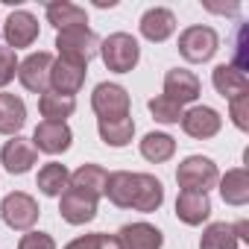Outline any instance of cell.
I'll list each match as a JSON object with an SVG mask.
<instances>
[{
    "mask_svg": "<svg viewBox=\"0 0 249 249\" xmlns=\"http://www.w3.org/2000/svg\"><path fill=\"white\" fill-rule=\"evenodd\" d=\"M179 123H182L185 135H191L196 141H208V138H214L223 129V117L211 106H194V108L182 111V120Z\"/></svg>",
    "mask_w": 249,
    "mask_h": 249,
    "instance_id": "cell-8",
    "label": "cell"
},
{
    "mask_svg": "<svg viewBox=\"0 0 249 249\" xmlns=\"http://www.w3.org/2000/svg\"><path fill=\"white\" fill-rule=\"evenodd\" d=\"M71 141H73V132L68 123H50V120H41L36 132H33V147L38 153H47V156H59V153H68L71 150Z\"/></svg>",
    "mask_w": 249,
    "mask_h": 249,
    "instance_id": "cell-11",
    "label": "cell"
},
{
    "mask_svg": "<svg viewBox=\"0 0 249 249\" xmlns=\"http://www.w3.org/2000/svg\"><path fill=\"white\" fill-rule=\"evenodd\" d=\"M164 202V185L161 179H156L153 173H138V191H135V202L132 208L141 214H153L159 211Z\"/></svg>",
    "mask_w": 249,
    "mask_h": 249,
    "instance_id": "cell-23",
    "label": "cell"
},
{
    "mask_svg": "<svg viewBox=\"0 0 249 249\" xmlns=\"http://www.w3.org/2000/svg\"><path fill=\"white\" fill-rule=\"evenodd\" d=\"M176 217L185 226H202L211 217V199H208V194L179 191V196H176Z\"/></svg>",
    "mask_w": 249,
    "mask_h": 249,
    "instance_id": "cell-18",
    "label": "cell"
},
{
    "mask_svg": "<svg viewBox=\"0 0 249 249\" xmlns=\"http://www.w3.org/2000/svg\"><path fill=\"white\" fill-rule=\"evenodd\" d=\"M141 156L153 164H164L176 156V141L167 132H147L141 141Z\"/></svg>",
    "mask_w": 249,
    "mask_h": 249,
    "instance_id": "cell-27",
    "label": "cell"
},
{
    "mask_svg": "<svg viewBox=\"0 0 249 249\" xmlns=\"http://www.w3.org/2000/svg\"><path fill=\"white\" fill-rule=\"evenodd\" d=\"M100 59L111 73H129L141 59V47L129 33H111L100 41Z\"/></svg>",
    "mask_w": 249,
    "mask_h": 249,
    "instance_id": "cell-1",
    "label": "cell"
},
{
    "mask_svg": "<svg viewBox=\"0 0 249 249\" xmlns=\"http://www.w3.org/2000/svg\"><path fill=\"white\" fill-rule=\"evenodd\" d=\"M231 229H234V237H237V243L243 240V243H249V223L246 220H237V223H231Z\"/></svg>",
    "mask_w": 249,
    "mask_h": 249,
    "instance_id": "cell-36",
    "label": "cell"
},
{
    "mask_svg": "<svg viewBox=\"0 0 249 249\" xmlns=\"http://www.w3.org/2000/svg\"><path fill=\"white\" fill-rule=\"evenodd\" d=\"M65 249H123L117 234H103V231H94V234H82L76 240H71Z\"/></svg>",
    "mask_w": 249,
    "mask_h": 249,
    "instance_id": "cell-31",
    "label": "cell"
},
{
    "mask_svg": "<svg viewBox=\"0 0 249 249\" xmlns=\"http://www.w3.org/2000/svg\"><path fill=\"white\" fill-rule=\"evenodd\" d=\"M106 179H108V173L100 164H82L79 170L71 173L68 188H73V191H79V194H85L91 199H100L103 191H106Z\"/></svg>",
    "mask_w": 249,
    "mask_h": 249,
    "instance_id": "cell-22",
    "label": "cell"
},
{
    "mask_svg": "<svg viewBox=\"0 0 249 249\" xmlns=\"http://www.w3.org/2000/svg\"><path fill=\"white\" fill-rule=\"evenodd\" d=\"M135 191H138V173L114 170V173H108V179H106V191H103V196H108V202L117 205V208H132V202H135Z\"/></svg>",
    "mask_w": 249,
    "mask_h": 249,
    "instance_id": "cell-17",
    "label": "cell"
},
{
    "mask_svg": "<svg viewBox=\"0 0 249 249\" xmlns=\"http://www.w3.org/2000/svg\"><path fill=\"white\" fill-rule=\"evenodd\" d=\"M0 214H3V223L15 231H33V226L38 223V202L24 194V191H12L9 196H3V202H0Z\"/></svg>",
    "mask_w": 249,
    "mask_h": 249,
    "instance_id": "cell-6",
    "label": "cell"
},
{
    "mask_svg": "<svg viewBox=\"0 0 249 249\" xmlns=\"http://www.w3.org/2000/svg\"><path fill=\"white\" fill-rule=\"evenodd\" d=\"M211 82H214L217 94L226 97V100H234L237 94L249 91V76H246L243 71H237L231 62H229V65H226V62L217 65V68L211 71Z\"/></svg>",
    "mask_w": 249,
    "mask_h": 249,
    "instance_id": "cell-20",
    "label": "cell"
},
{
    "mask_svg": "<svg viewBox=\"0 0 249 249\" xmlns=\"http://www.w3.org/2000/svg\"><path fill=\"white\" fill-rule=\"evenodd\" d=\"M44 15H47V24H53L59 33L71 30V27H85L88 24L85 9L76 6V3H71V0H53V3L44 6Z\"/></svg>",
    "mask_w": 249,
    "mask_h": 249,
    "instance_id": "cell-21",
    "label": "cell"
},
{
    "mask_svg": "<svg viewBox=\"0 0 249 249\" xmlns=\"http://www.w3.org/2000/svg\"><path fill=\"white\" fill-rule=\"evenodd\" d=\"M217 179H220V170L208 156H188L176 167V182L182 191L208 194L211 188H217Z\"/></svg>",
    "mask_w": 249,
    "mask_h": 249,
    "instance_id": "cell-3",
    "label": "cell"
},
{
    "mask_svg": "<svg viewBox=\"0 0 249 249\" xmlns=\"http://www.w3.org/2000/svg\"><path fill=\"white\" fill-rule=\"evenodd\" d=\"M18 249H56V240L47 231H27L18 240Z\"/></svg>",
    "mask_w": 249,
    "mask_h": 249,
    "instance_id": "cell-34",
    "label": "cell"
},
{
    "mask_svg": "<svg viewBox=\"0 0 249 249\" xmlns=\"http://www.w3.org/2000/svg\"><path fill=\"white\" fill-rule=\"evenodd\" d=\"M147 106H150L153 117H156L159 123H164V126H170V123H179V120H182V111H185L179 103H173V100H170V97H164V94L153 97Z\"/></svg>",
    "mask_w": 249,
    "mask_h": 249,
    "instance_id": "cell-30",
    "label": "cell"
},
{
    "mask_svg": "<svg viewBox=\"0 0 249 249\" xmlns=\"http://www.w3.org/2000/svg\"><path fill=\"white\" fill-rule=\"evenodd\" d=\"M18 76V56L9 47H0V88H6Z\"/></svg>",
    "mask_w": 249,
    "mask_h": 249,
    "instance_id": "cell-33",
    "label": "cell"
},
{
    "mask_svg": "<svg viewBox=\"0 0 249 249\" xmlns=\"http://www.w3.org/2000/svg\"><path fill=\"white\" fill-rule=\"evenodd\" d=\"M199 249H237V237L231 223H211L199 237Z\"/></svg>",
    "mask_w": 249,
    "mask_h": 249,
    "instance_id": "cell-29",
    "label": "cell"
},
{
    "mask_svg": "<svg viewBox=\"0 0 249 249\" xmlns=\"http://www.w3.org/2000/svg\"><path fill=\"white\" fill-rule=\"evenodd\" d=\"M97 132H100V141L106 147H126L132 144V135H135V120L132 117H114V120H97Z\"/></svg>",
    "mask_w": 249,
    "mask_h": 249,
    "instance_id": "cell-25",
    "label": "cell"
},
{
    "mask_svg": "<svg viewBox=\"0 0 249 249\" xmlns=\"http://www.w3.org/2000/svg\"><path fill=\"white\" fill-rule=\"evenodd\" d=\"M117 240L123 249H161L164 246V234L153 226V223H126L120 226Z\"/></svg>",
    "mask_w": 249,
    "mask_h": 249,
    "instance_id": "cell-16",
    "label": "cell"
},
{
    "mask_svg": "<svg viewBox=\"0 0 249 249\" xmlns=\"http://www.w3.org/2000/svg\"><path fill=\"white\" fill-rule=\"evenodd\" d=\"M246 36H249V30H246V24H240V30H237V38H234V68L237 71H243L246 73V68H249V62H246V53H243V47H246Z\"/></svg>",
    "mask_w": 249,
    "mask_h": 249,
    "instance_id": "cell-35",
    "label": "cell"
},
{
    "mask_svg": "<svg viewBox=\"0 0 249 249\" xmlns=\"http://www.w3.org/2000/svg\"><path fill=\"white\" fill-rule=\"evenodd\" d=\"M56 50H59V59H71L88 68V62L100 53V36L91 27H71L56 36Z\"/></svg>",
    "mask_w": 249,
    "mask_h": 249,
    "instance_id": "cell-2",
    "label": "cell"
},
{
    "mask_svg": "<svg viewBox=\"0 0 249 249\" xmlns=\"http://www.w3.org/2000/svg\"><path fill=\"white\" fill-rule=\"evenodd\" d=\"M202 85H199V76L194 71H185V68H173L164 73V97H170L173 103H179L182 108L188 103H194L199 97Z\"/></svg>",
    "mask_w": 249,
    "mask_h": 249,
    "instance_id": "cell-13",
    "label": "cell"
},
{
    "mask_svg": "<svg viewBox=\"0 0 249 249\" xmlns=\"http://www.w3.org/2000/svg\"><path fill=\"white\" fill-rule=\"evenodd\" d=\"M217 50H220V36H217V30L208 27V24H194V27L182 30V36H179V53H182L185 62L202 65V62H208Z\"/></svg>",
    "mask_w": 249,
    "mask_h": 249,
    "instance_id": "cell-4",
    "label": "cell"
},
{
    "mask_svg": "<svg viewBox=\"0 0 249 249\" xmlns=\"http://www.w3.org/2000/svg\"><path fill=\"white\" fill-rule=\"evenodd\" d=\"M3 38H6L9 50H21V47L36 44V38H38V21H36V15L27 12V9L9 12V18L3 24Z\"/></svg>",
    "mask_w": 249,
    "mask_h": 249,
    "instance_id": "cell-10",
    "label": "cell"
},
{
    "mask_svg": "<svg viewBox=\"0 0 249 249\" xmlns=\"http://www.w3.org/2000/svg\"><path fill=\"white\" fill-rule=\"evenodd\" d=\"M59 214H62V220L71 223V226H85V223H91V220L97 217V199H91V196H85V194L68 188V191L59 196Z\"/></svg>",
    "mask_w": 249,
    "mask_h": 249,
    "instance_id": "cell-14",
    "label": "cell"
},
{
    "mask_svg": "<svg viewBox=\"0 0 249 249\" xmlns=\"http://www.w3.org/2000/svg\"><path fill=\"white\" fill-rule=\"evenodd\" d=\"M53 56L50 53H44V50H38V53H30L24 62H18V79H21V85L27 88V91H33V94H44V91H50V71H53Z\"/></svg>",
    "mask_w": 249,
    "mask_h": 249,
    "instance_id": "cell-7",
    "label": "cell"
},
{
    "mask_svg": "<svg viewBox=\"0 0 249 249\" xmlns=\"http://www.w3.org/2000/svg\"><path fill=\"white\" fill-rule=\"evenodd\" d=\"M38 111L44 120L50 123H65L73 111H76V97H62L56 91H44L38 97Z\"/></svg>",
    "mask_w": 249,
    "mask_h": 249,
    "instance_id": "cell-26",
    "label": "cell"
},
{
    "mask_svg": "<svg viewBox=\"0 0 249 249\" xmlns=\"http://www.w3.org/2000/svg\"><path fill=\"white\" fill-rule=\"evenodd\" d=\"M27 123V106L15 94H0V135H18Z\"/></svg>",
    "mask_w": 249,
    "mask_h": 249,
    "instance_id": "cell-24",
    "label": "cell"
},
{
    "mask_svg": "<svg viewBox=\"0 0 249 249\" xmlns=\"http://www.w3.org/2000/svg\"><path fill=\"white\" fill-rule=\"evenodd\" d=\"M85 73H88L85 65H76L71 59H56L53 71H50V91H56L62 97H73L85 85Z\"/></svg>",
    "mask_w": 249,
    "mask_h": 249,
    "instance_id": "cell-12",
    "label": "cell"
},
{
    "mask_svg": "<svg viewBox=\"0 0 249 249\" xmlns=\"http://www.w3.org/2000/svg\"><path fill=\"white\" fill-rule=\"evenodd\" d=\"M229 117L240 132H249V91L237 94L234 100H229Z\"/></svg>",
    "mask_w": 249,
    "mask_h": 249,
    "instance_id": "cell-32",
    "label": "cell"
},
{
    "mask_svg": "<svg viewBox=\"0 0 249 249\" xmlns=\"http://www.w3.org/2000/svg\"><path fill=\"white\" fill-rule=\"evenodd\" d=\"M138 30H141V36H144L147 41L161 44V41H167V38L176 33V15H173L170 9H164V6H153V9H147V12L141 15Z\"/></svg>",
    "mask_w": 249,
    "mask_h": 249,
    "instance_id": "cell-15",
    "label": "cell"
},
{
    "mask_svg": "<svg viewBox=\"0 0 249 249\" xmlns=\"http://www.w3.org/2000/svg\"><path fill=\"white\" fill-rule=\"evenodd\" d=\"M217 185H220L217 191H220V196H223L226 205L240 208V205L249 202V173H246V167H231V170H226V176H220Z\"/></svg>",
    "mask_w": 249,
    "mask_h": 249,
    "instance_id": "cell-19",
    "label": "cell"
},
{
    "mask_svg": "<svg viewBox=\"0 0 249 249\" xmlns=\"http://www.w3.org/2000/svg\"><path fill=\"white\" fill-rule=\"evenodd\" d=\"M36 161H38V150L33 147V141H27L21 135H15L12 141H6L0 147V164H3L6 173H12V176L30 173Z\"/></svg>",
    "mask_w": 249,
    "mask_h": 249,
    "instance_id": "cell-9",
    "label": "cell"
},
{
    "mask_svg": "<svg viewBox=\"0 0 249 249\" xmlns=\"http://www.w3.org/2000/svg\"><path fill=\"white\" fill-rule=\"evenodd\" d=\"M68 182H71V173L59 161H50L38 170V191L44 196H62L68 191Z\"/></svg>",
    "mask_w": 249,
    "mask_h": 249,
    "instance_id": "cell-28",
    "label": "cell"
},
{
    "mask_svg": "<svg viewBox=\"0 0 249 249\" xmlns=\"http://www.w3.org/2000/svg\"><path fill=\"white\" fill-rule=\"evenodd\" d=\"M129 91L117 82H100L91 94V108L97 120H114V117H129Z\"/></svg>",
    "mask_w": 249,
    "mask_h": 249,
    "instance_id": "cell-5",
    "label": "cell"
}]
</instances>
